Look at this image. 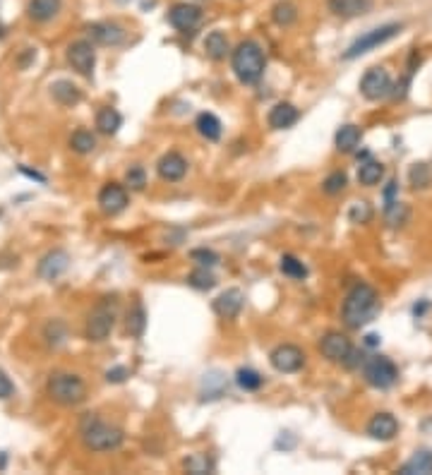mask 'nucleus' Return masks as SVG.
Returning <instances> with one entry per match:
<instances>
[{"label":"nucleus","instance_id":"obj_3","mask_svg":"<svg viewBox=\"0 0 432 475\" xmlns=\"http://www.w3.org/2000/svg\"><path fill=\"white\" fill-rule=\"evenodd\" d=\"M231 65L236 77L243 82V84H257L264 75V53L259 48V43L255 41H243L238 43V48L233 50L231 55Z\"/></svg>","mask_w":432,"mask_h":475},{"label":"nucleus","instance_id":"obj_13","mask_svg":"<svg viewBox=\"0 0 432 475\" xmlns=\"http://www.w3.org/2000/svg\"><path fill=\"white\" fill-rule=\"evenodd\" d=\"M99 207L104 209L106 214H120L128 207V190L118 185V182H108L99 192Z\"/></svg>","mask_w":432,"mask_h":475},{"label":"nucleus","instance_id":"obj_34","mask_svg":"<svg viewBox=\"0 0 432 475\" xmlns=\"http://www.w3.org/2000/svg\"><path fill=\"white\" fill-rule=\"evenodd\" d=\"M236 382H238V386L240 389H245V391H257L259 386H262V375L259 372H255V370H250V367H240V370L236 372Z\"/></svg>","mask_w":432,"mask_h":475},{"label":"nucleus","instance_id":"obj_22","mask_svg":"<svg viewBox=\"0 0 432 475\" xmlns=\"http://www.w3.org/2000/svg\"><path fill=\"white\" fill-rule=\"evenodd\" d=\"M60 0H29V17L36 22H50L60 12Z\"/></svg>","mask_w":432,"mask_h":475},{"label":"nucleus","instance_id":"obj_29","mask_svg":"<svg viewBox=\"0 0 432 475\" xmlns=\"http://www.w3.org/2000/svg\"><path fill=\"white\" fill-rule=\"evenodd\" d=\"M409 182L413 185V190H425L432 185V166H428L425 161L413 163L409 170Z\"/></svg>","mask_w":432,"mask_h":475},{"label":"nucleus","instance_id":"obj_7","mask_svg":"<svg viewBox=\"0 0 432 475\" xmlns=\"http://www.w3.org/2000/svg\"><path fill=\"white\" fill-rule=\"evenodd\" d=\"M363 375H365V382L374 386V389H389L399 379V370L389 358L372 356L370 360H365Z\"/></svg>","mask_w":432,"mask_h":475},{"label":"nucleus","instance_id":"obj_38","mask_svg":"<svg viewBox=\"0 0 432 475\" xmlns=\"http://www.w3.org/2000/svg\"><path fill=\"white\" fill-rule=\"evenodd\" d=\"M346 185H348V178H346L344 170H336V173L327 175V180L322 182V187H324V192H327V195H339V192H344Z\"/></svg>","mask_w":432,"mask_h":475},{"label":"nucleus","instance_id":"obj_15","mask_svg":"<svg viewBox=\"0 0 432 475\" xmlns=\"http://www.w3.org/2000/svg\"><path fill=\"white\" fill-rule=\"evenodd\" d=\"M68 267H70L68 252L65 250H53L39 262V276L46 278V281H55L58 276L65 274Z\"/></svg>","mask_w":432,"mask_h":475},{"label":"nucleus","instance_id":"obj_41","mask_svg":"<svg viewBox=\"0 0 432 475\" xmlns=\"http://www.w3.org/2000/svg\"><path fill=\"white\" fill-rule=\"evenodd\" d=\"M12 391H15V384L10 382V377L0 370V398H10Z\"/></svg>","mask_w":432,"mask_h":475},{"label":"nucleus","instance_id":"obj_42","mask_svg":"<svg viewBox=\"0 0 432 475\" xmlns=\"http://www.w3.org/2000/svg\"><path fill=\"white\" fill-rule=\"evenodd\" d=\"M128 377H130V372L125 370V367H113V370H108V372H106V379H108V382H116V384H118V382H125V379H128Z\"/></svg>","mask_w":432,"mask_h":475},{"label":"nucleus","instance_id":"obj_27","mask_svg":"<svg viewBox=\"0 0 432 475\" xmlns=\"http://www.w3.org/2000/svg\"><path fill=\"white\" fill-rule=\"evenodd\" d=\"M195 128L202 137L212 139V142H216V139L221 137V120L216 118L214 113H200V116H197Z\"/></svg>","mask_w":432,"mask_h":475},{"label":"nucleus","instance_id":"obj_4","mask_svg":"<svg viewBox=\"0 0 432 475\" xmlns=\"http://www.w3.org/2000/svg\"><path fill=\"white\" fill-rule=\"evenodd\" d=\"M48 394L60 406H77L87 398V386L77 375L70 372H55L48 379Z\"/></svg>","mask_w":432,"mask_h":475},{"label":"nucleus","instance_id":"obj_28","mask_svg":"<svg viewBox=\"0 0 432 475\" xmlns=\"http://www.w3.org/2000/svg\"><path fill=\"white\" fill-rule=\"evenodd\" d=\"M404 475H430L432 473V454L430 452H418L411 461H406L401 466Z\"/></svg>","mask_w":432,"mask_h":475},{"label":"nucleus","instance_id":"obj_39","mask_svg":"<svg viewBox=\"0 0 432 475\" xmlns=\"http://www.w3.org/2000/svg\"><path fill=\"white\" fill-rule=\"evenodd\" d=\"M190 257L195 259L200 267H214L216 262H219V255H216L214 250H207V248H200V250H193L190 252Z\"/></svg>","mask_w":432,"mask_h":475},{"label":"nucleus","instance_id":"obj_30","mask_svg":"<svg viewBox=\"0 0 432 475\" xmlns=\"http://www.w3.org/2000/svg\"><path fill=\"white\" fill-rule=\"evenodd\" d=\"M271 20L279 27H291L296 20H298V8L293 3H288V0H284V3H276L274 8H271Z\"/></svg>","mask_w":432,"mask_h":475},{"label":"nucleus","instance_id":"obj_26","mask_svg":"<svg viewBox=\"0 0 432 475\" xmlns=\"http://www.w3.org/2000/svg\"><path fill=\"white\" fill-rule=\"evenodd\" d=\"M205 50L212 60H224L228 53V39L224 31H212L205 39Z\"/></svg>","mask_w":432,"mask_h":475},{"label":"nucleus","instance_id":"obj_25","mask_svg":"<svg viewBox=\"0 0 432 475\" xmlns=\"http://www.w3.org/2000/svg\"><path fill=\"white\" fill-rule=\"evenodd\" d=\"M120 125H123V118H120V113L116 109H111V106H106V109H101L97 113V128L99 132H104V135H116Z\"/></svg>","mask_w":432,"mask_h":475},{"label":"nucleus","instance_id":"obj_35","mask_svg":"<svg viewBox=\"0 0 432 475\" xmlns=\"http://www.w3.org/2000/svg\"><path fill=\"white\" fill-rule=\"evenodd\" d=\"M70 147L77 151V154H89V151H94V147H97V139H94L92 132L77 130L72 137H70Z\"/></svg>","mask_w":432,"mask_h":475},{"label":"nucleus","instance_id":"obj_9","mask_svg":"<svg viewBox=\"0 0 432 475\" xmlns=\"http://www.w3.org/2000/svg\"><path fill=\"white\" fill-rule=\"evenodd\" d=\"M360 94L370 101H379L392 94V77L384 67H370L360 80Z\"/></svg>","mask_w":432,"mask_h":475},{"label":"nucleus","instance_id":"obj_14","mask_svg":"<svg viewBox=\"0 0 432 475\" xmlns=\"http://www.w3.org/2000/svg\"><path fill=\"white\" fill-rule=\"evenodd\" d=\"M156 170H158V175H161V180L178 182V180L185 178L188 161L180 154H178V151H168V154H163L161 158H158Z\"/></svg>","mask_w":432,"mask_h":475},{"label":"nucleus","instance_id":"obj_16","mask_svg":"<svg viewBox=\"0 0 432 475\" xmlns=\"http://www.w3.org/2000/svg\"><path fill=\"white\" fill-rule=\"evenodd\" d=\"M87 31L101 46H118V43H123L125 39V31L120 29L116 22H94L89 24Z\"/></svg>","mask_w":432,"mask_h":475},{"label":"nucleus","instance_id":"obj_31","mask_svg":"<svg viewBox=\"0 0 432 475\" xmlns=\"http://www.w3.org/2000/svg\"><path fill=\"white\" fill-rule=\"evenodd\" d=\"M144 327H147V312H144V307L139 302H135V307L128 312V334L139 339L144 334Z\"/></svg>","mask_w":432,"mask_h":475},{"label":"nucleus","instance_id":"obj_20","mask_svg":"<svg viewBox=\"0 0 432 475\" xmlns=\"http://www.w3.org/2000/svg\"><path fill=\"white\" fill-rule=\"evenodd\" d=\"M301 113L293 104H276L274 109L269 111V128L274 130H288L291 125L298 123Z\"/></svg>","mask_w":432,"mask_h":475},{"label":"nucleus","instance_id":"obj_18","mask_svg":"<svg viewBox=\"0 0 432 475\" xmlns=\"http://www.w3.org/2000/svg\"><path fill=\"white\" fill-rule=\"evenodd\" d=\"M240 310H243V293H240L238 288H228L226 293H221L214 300V312L219 317H224V320L238 317Z\"/></svg>","mask_w":432,"mask_h":475},{"label":"nucleus","instance_id":"obj_12","mask_svg":"<svg viewBox=\"0 0 432 475\" xmlns=\"http://www.w3.org/2000/svg\"><path fill=\"white\" fill-rule=\"evenodd\" d=\"M320 351H322V356L329 360V363H341V365H344V360L348 358V353L353 351V346H351V339L344 337V334L329 332V334H324L322 341H320Z\"/></svg>","mask_w":432,"mask_h":475},{"label":"nucleus","instance_id":"obj_5","mask_svg":"<svg viewBox=\"0 0 432 475\" xmlns=\"http://www.w3.org/2000/svg\"><path fill=\"white\" fill-rule=\"evenodd\" d=\"M116 312H118V302L116 297H104L97 307L92 310L87 320V339L89 341H106L108 334L116 327Z\"/></svg>","mask_w":432,"mask_h":475},{"label":"nucleus","instance_id":"obj_40","mask_svg":"<svg viewBox=\"0 0 432 475\" xmlns=\"http://www.w3.org/2000/svg\"><path fill=\"white\" fill-rule=\"evenodd\" d=\"M125 182H128L132 190H142L147 185V173H144L142 166H132L128 170V175H125Z\"/></svg>","mask_w":432,"mask_h":475},{"label":"nucleus","instance_id":"obj_37","mask_svg":"<svg viewBox=\"0 0 432 475\" xmlns=\"http://www.w3.org/2000/svg\"><path fill=\"white\" fill-rule=\"evenodd\" d=\"M372 207L367 204V202H355V204L348 209V219H351V224L355 226H363V224H370L372 221Z\"/></svg>","mask_w":432,"mask_h":475},{"label":"nucleus","instance_id":"obj_33","mask_svg":"<svg viewBox=\"0 0 432 475\" xmlns=\"http://www.w3.org/2000/svg\"><path fill=\"white\" fill-rule=\"evenodd\" d=\"M188 283L197 290H212L216 286V276L209 271V267H200L188 276Z\"/></svg>","mask_w":432,"mask_h":475},{"label":"nucleus","instance_id":"obj_23","mask_svg":"<svg viewBox=\"0 0 432 475\" xmlns=\"http://www.w3.org/2000/svg\"><path fill=\"white\" fill-rule=\"evenodd\" d=\"M360 137H363V132H360L358 125H341L339 132H336V149L351 154L360 144Z\"/></svg>","mask_w":432,"mask_h":475},{"label":"nucleus","instance_id":"obj_32","mask_svg":"<svg viewBox=\"0 0 432 475\" xmlns=\"http://www.w3.org/2000/svg\"><path fill=\"white\" fill-rule=\"evenodd\" d=\"M279 269H281V274H286L288 278H298V281L308 276V267H305L301 259L293 257V255H284L281 264H279Z\"/></svg>","mask_w":432,"mask_h":475},{"label":"nucleus","instance_id":"obj_21","mask_svg":"<svg viewBox=\"0 0 432 475\" xmlns=\"http://www.w3.org/2000/svg\"><path fill=\"white\" fill-rule=\"evenodd\" d=\"M384 178V166L379 161H374V158L365 156V161L358 166V182L365 187H374L379 180Z\"/></svg>","mask_w":432,"mask_h":475},{"label":"nucleus","instance_id":"obj_1","mask_svg":"<svg viewBox=\"0 0 432 475\" xmlns=\"http://www.w3.org/2000/svg\"><path fill=\"white\" fill-rule=\"evenodd\" d=\"M379 295L377 290L367 283H355V286L348 290L346 300H344V310H341V320H344L346 327L351 329H360L365 324H370L374 317L379 315Z\"/></svg>","mask_w":432,"mask_h":475},{"label":"nucleus","instance_id":"obj_6","mask_svg":"<svg viewBox=\"0 0 432 475\" xmlns=\"http://www.w3.org/2000/svg\"><path fill=\"white\" fill-rule=\"evenodd\" d=\"M401 29H404L401 24L392 22V24H382V27L367 31V34H363V36H360V39H355V41L351 43V46H348V50L344 53V58H346V60L360 58V55H365L367 50L382 46V43L392 41L394 36H399V34H401Z\"/></svg>","mask_w":432,"mask_h":475},{"label":"nucleus","instance_id":"obj_43","mask_svg":"<svg viewBox=\"0 0 432 475\" xmlns=\"http://www.w3.org/2000/svg\"><path fill=\"white\" fill-rule=\"evenodd\" d=\"M377 339H379V337H374V334H370V337H367V346H374V344H377Z\"/></svg>","mask_w":432,"mask_h":475},{"label":"nucleus","instance_id":"obj_19","mask_svg":"<svg viewBox=\"0 0 432 475\" xmlns=\"http://www.w3.org/2000/svg\"><path fill=\"white\" fill-rule=\"evenodd\" d=\"M329 10H332L336 17L351 20V17L367 15V12L372 10V0H329Z\"/></svg>","mask_w":432,"mask_h":475},{"label":"nucleus","instance_id":"obj_24","mask_svg":"<svg viewBox=\"0 0 432 475\" xmlns=\"http://www.w3.org/2000/svg\"><path fill=\"white\" fill-rule=\"evenodd\" d=\"M50 94H53V99L58 101L60 106H75L82 99L80 89L72 84V82H68V80H58V82H55V84L50 87Z\"/></svg>","mask_w":432,"mask_h":475},{"label":"nucleus","instance_id":"obj_36","mask_svg":"<svg viewBox=\"0 0 432 475\" xmlns=\"http://www.w3.org/2000/svg\"><path fill=\"white\" fill-rule=\"evenodd\" d=\"M185 471L188 473H195V475H202V473H212L214 471V461L209 459V456L205 454H195L190 456V459H185Z\"/></svg>","mask_w":432,"mask_h":475},{"label":"nucleus","instance_id":"obj_2","mask_svg":"<svg viewBox=\"0 0 432 475\" xmlns=\"http://www.w3.org/2000/svg\"><path fill=\"white\" fill-rule=\"evenodd\" d=\"M80 435H82L85 447L92 449V452H111V449H118L125 439L123 430L108 425V422L99 420V417L92 413H87L82 417Z\"/></svg>","mask_w":432,"mask_h":475},{"label":"nucleus","instance_id":"obj_11","mask_svg":"<svg viewBox=\"0 0 432 475\" xmlns=\"http://www.w3.org/2000/svg\"><path fill=\"white\" fill-rule=\"evenodd\" d=\"M68 62L72 65V70H77L80 75H85V77H92L94 65H97V53H94V46L89 41L70 43Z\"/></svg>","mask_w":432,"mask_h":475},{"label":"nucleus","instance_id":"obj_8","mask_svg":"<svg viewBox=\"0 0 432 475\" xmlns=\"http://www.w3.org/2000/svg\"><path fill=\"white\" fill-rule=\"evenodd\" d=\"M202 8L195 3H176L168 10V22L171 27L178 29L180 34H193V31L202 24Z\"/></svg>","mask_w":432,"mask_h":475},{"label":"nucleus","instance_id":"obj_10","mask_svg":"<svg viewBox=\"0 0 432 475\" xmlns=\"http://www.w3.org/2000/svg\"><path fill=\"white\" fill-rule=\"evenodd\" d=\"M269 360L271 365H274V370L284 372V375H291V372H298L305 365V353L293 344H281L271 351Z\"/></svg>","mask_w":432,"mask_h":475},{"label":"nucleus","instance_id":"obj_17","mask_svg":"<svg viewBox=\"0 0 432 475\" xmlns=\"http://www.w3.org/2000/svg\"><path fill=\"white\" fill-rule=\"evenodd\" d=\"M396 432H399V422L392 413H377V415H372L370 422H367V435H370L372 439L389 442L396 437Z\"/></svg>","mask_w":432,"mask_h":475}]
</instances>
